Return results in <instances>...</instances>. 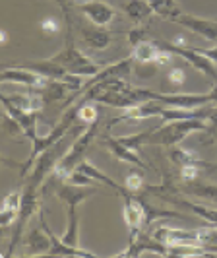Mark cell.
<instances>
[{
  "instance_id": "15",
  "label": "cell",
  "mask_w": 217,
  "mask_h": 258,
  "mask_svg": "<svg viewBox=\"0 0 217 258\" xmlns=\"http://www.w3.org/2000/svg\"><path fill=\"white\" fill-rule=\"evenodd\" d=\"M49 248H51V239H49V235L45 233L43 227L27 233V237H26L27 256H43V254H49Z\"/></svg>"
},
{
  "instance_id": "27",
  "label": "cell",
  "mask_w": 217,
  "mask_h": 258,
  "mask_svg": "<svg viewBox=\"0 0 217 258\" xmlns=\"http://www.w3.org/2000/svg\"><path fill=\"white\" fill-rule=\"evenodd\" d=\"M39 27H41V31L47 35V37H52V35H56V33H60V20L58 18H54V16H47V18H43L41 22H39Z\"/></svg>"
},
{
  "instance_id": "37",
  "label": "cell",
  "mask_w": 217,
  "mask_h": 258,
  "mask_svg": "<svg viewBox=\"0 0 217 258\" xmlns=\"http://www.w3.org/2000/svg\"><path fill=\"white\" fill-rule=\"evenodd\" d=\"M6 41H8V33H6V31H2V45H6Z\"/></svg>"
},
{
  "instance_id": "35",
  "label": "cell",
  "mask_w": 217,
  "mask_h": 258,
  "mask_svg": "<svg viewBox=\"0 0 217 258\" xmlns=\"http://www.w3.org/2000/svg\"><path fill=\"white\" fill-rule=\"evenodd\" d=\"M207 122H209V130L207 132L217 134V105L213 107V111L209 113V116H207Z\"/></svg>"
},
{
  "instance_id": "8",
  "label": "cell",
  "mask_w": 217,
  "mask_h": 258,
  "mask_svg": "<svg viewBox=\"0 0 217 258\" xmlns=\"http://www.w3.org/2000/svg\"><path fill=\"white\" fill-rule=\"evenodd\" d=\"M54 62H58L60 66H64L68 72H76L80 66L91 62L90 58L84 54L82 51H78L74 45V27L68 26V35H66V47L60 52H56L52 56Z\"/></svg>"
},
{
  "instance_id": "30",
  "label": "cell",
  "mask_w": 217,
  "mask_h": 258,
  "mask_svg": "<svg viewBox=\"0 0 217 258\" xmlns=\"http://www.w3.org/2000/svg\"><path fill=\"white\" fill-rule=\"evenodd\" d=\"M66 182H72V184H80V186H91L93 184V179H91L88 173H84V171H80V169H76L68 179H66Z\"/></svg>"
},
{
  "instance_id": "10",
  "label": "cell",
  "mask_w": 217,
  "mask_h": 258,
  "mask_svg": "<svg viewBox=\"0 0 217 258\" xmlns=\"http://www.w3.org/2000/svg\"><path fill=\"white\" fill-rule=\"evenodd\" d=\"M175 24L190 29L192 33L207 39V41H217V22L213 20H205V18H198V16H190V14H179L175 18Z\"/></svg>"
},
{
  "instance_id": "3",
  "label": "cell",
  "mask_w": 217,
  "mask_h": 258,
  "mask_svg": "<svg viewBox=\"0 0 217 258\" xmlns=\"http://www.w3.org/2000/svg\"><path fill=\"white\" fill-rule=\"evenodd\" d=\"M39 196H41V188H35V186H31V184L26 182V186H24V190H22V206H20V212H18V220L14 223L10 246H8V250L2 254V258H10L14 254V248L20 245L27 221L31 220V216L35 214V210L39 208V202H41Z\"/></svg>"
},
{
  "instance_id": "18",
  "label": "cell",
  "mask_w": 217,
  "mask_h": 258,
  "mask_svg": "<svg viewBox=\"0 0 217 258\" xmlns=\"http://www.w3.org/2000/svg\"><path fill=\"white\" fill-rule=\"evenodd\" d=\"M169 159H171L175 165H179V167H184V165H202V167H204V165H207V163L202 161L192 150H184V148H180L179 144L169 148Z\"/></svg>"
},
{
  "instance_id": "9",
  "label": "cell",
  "mask_w": 217,
  "mask_h": 258,
  "mask_svg": "<svg viewBox=\"0 0 217 258\" xmlns=\"http://www.w3.org/2000/svg\"><path fill=\"white\" fill-rule=\"evenodd\" d=\"M80 12L84 14L88 20H90L93 26H109L116 16V10L101 0H88L84 4H80Z\"/></svg>"
},
{
  "instance_id": "19",
  "label": "cell",
  "mask_w": 217,
  "mask_h": 258,
  "mask_svg": "<svg viewBox=\"0 0 217 258\" xmlns=\"http://www.w3.org/2000/svg\"><path fill=\"white\" fill-rule=\"evenodd\" d=\"M70 93H74L72 88L64 82V80H51L45 88H43V97L45 103H52V101H62Z\"/></svg>"
},
{
  "instance_id": "38",
  "label": "cell",
  "mask_w": 217,
  "mask_h": 258,
  "mask_svg": "<svg viewBox=\"0 0 217 258\" xmlns=\"http://www.w3.org/2000/svg\"><path fill=\"white\" fill-rule=\"evenodd\" d=\"M74 2H76L78 6H80V4H84V2H88V0H74Z\"/></svg>"
},
{
  "instance_id": "33",
  "label": "cell",
  "mask_w": 217,
  "mask_h": 258,
  "mask_svg": "<svg viewBox=\"0 0 217 258\" xmlns=\"http://www.w3.org/2000/svg\"><path fill=\"white\" fill-rule=\"evenodd\" d=\"M52 2H56V6L62 8L64 18H66V26H74V22H72V14H70V0H52Z\"/></svg>"
},
{
  "instance_id": "34",
  "label": "cell",
  "mask_w": 217,
  "mask_h": 258,
  "mask_svg": "<svg viewBox=\"0 0 217 258\" xmlns=\"http://www.w3.org/2000/svg\"><path fill=\"white\" fill-rule=\"evenodd\" d=\"M196 51L200 52V54H204L205 58H209L213 64H217V45L211 47V49H196Z\"/></svg>"
},
{
  "instance_id": "16",
  "label": "cell",
  "mask_w": 217,
  "mask_h": 258,
  "mask_svg": "<svg viewBox=\"0 0 217 258\" xmlns=\"http://www.w3.org/2000/svg\"><path fill=\"white\" fill-rule=\"evenodd\" d=\"M78 169H80V171H84V173H88V175H90V177L95 182H101V184H105V186L113 188V190H115V192H118L120 196H122L124 192H128L124 184H118L116 181H113L111 177H107V175H105L103 171H99V169L95 167V165H91L90 161H86V159H84V161H82V163L78 165Z\"/></svg>"
},
{
  "instance_id": "6",
  "label": "cell",
  "mask_w": 217,
  "mask_h": 258,
  "mask_svg": "<svg viewBox=\"0 0 217 258\" xmlns=\"http://www.w3.org/2000/svg\"><path fill=\"white\" fill-rule=\"evenodd\" d=\"M0 101L4 105V111L8 113V115H12L18 122H20V126L24 130V136H26L27 140L31 144H37L41 140V136L37 134V115L39 113H29V111H24V109H20V107H16V105L6 97V93H2V97H0Z\"/></svg>"
},
{
  "instance_id": "14",
  "label": "cell",
  "mask_w": 217,
  "mask_h": 258,
  "mask_svg": "<svg viewBox=\"0 0 217 258\" xmlns=\"http://www.w3.org/2000/svg\"><path fill=\"white\" fill-rule=\"evenodd\" d=\"M20 206H22V192L20 190H12L2 200V206H0V227L2 229H8L12 223H16Z\"/></svg>"
},
{
  "instance_id": "28",
  "label": "cell",
  "mask_w": 217,
  "mask_h": 258,
  "mask_svg": "<svg viewBox=\"0 0 217 258\" xmlns=\"http://www.w3.org/2000/svg\"><path fill=\"white\" fill-rule=\"evenodd\" d=\"M167 80H169V84L171 86H175V88H182L184 86V82H186V72L182 70V68H171L169 70V74H167Z\"/></svg>"
},
{
  "instance_id": "23",
  "label": "cell",
  "mask_w": 217,
  "mask_h": 258,
  "mask_svg": "<svg viewBox=\"0 0 217 258\" xmlns=\"http://www.w3.org/2000/svg\"><path fill=\"white\" fill-rule=\"evenodd\" d=\"M157 52H159V49H157V47L154 45V41H152V43H148V41H141L138 47H134L132 58H134L136 62H140V64H154Z\"/></svg>"
},
{
  "instance_id": "24",
  "label": "cell",
  "mask_w": 217,
  "mask_h": 258,
  "mask_svg": "<svg viewBox=\"0 0 217 258\" xmlns=\"http://www.w3.org/2000/svg\"><path fill=\"white\" fill-rule=\"evenodd\" d=\"M62 239L68 245L80 246L78 245V206H68V227Z\"/></svg>"
},
{
  "instance_id": "26",
  "label": "cell",
  "mask_w": 217,
  "mask_h": 258,
  "mask_svg": "<svg viewBox=\"0 0 217 258\" xmlns=\"http://www.w3.org/2000/svg\"><path fill=\"white\" fill-rule=\"evenodd\" d=\"M124 186H126L128 192L132 194L141 192L146 188V184H143V177L140 175V171H130L126 175V179H124Z\"/></svg>"
},
{
  "instance_id": "25",
  "label": "cell",
  "mask_w": 217,
  "mask_h": 258,
  "mask_svg": "<svg viewBox=\"0 0 217 258\" xmlns=\"http://www.w3.org/2000/svg\"><path fill=\"white\" fill-rule=\"evenodd\" d=\"M78 118H80L86 126H90V124H93L95 120H99V111H97V107L93 105V101H90V103H82L80 113H78Z\"/></svg>"
},
{
  "instance_id": "7",
  "label": "cell",
  "mask_w": 217,
  "mask_h": 258,
  "mask_svg": "<svg viewBox=\"0 0 217 258\" xmlns=\"http://www.w3.org/2000/svg\"><path fill=\"white\" fill-rule=\"evenodd\" d=\"M0 82L2 84H20L26 88H45L51 80L29 70L26 66H14V68H4L0 72Z\"/></svg>"
},
{
  "instance_id": "31",
  "label": "cell",
  "mask_w": 217,
  "mask_h": 258,
  "mask_svg": "<svg viewBox=\"0 0 217 258\" xmlns=\"http://www.w3.org/2000/svg\"><path fill=\"white\" fill-rule=\"evenodd\" d=\"M143 37H146V29L143 27H134V29L128 31V43L132 47H138L141 41H143Z\"/></svg>"
},
{
  "instance_id": "20",
  "label": "cell",
  "mask_w": 217,
  "mask_h": 258,
  "mask_svg": "<svg viewBox=\"0 0 217 258\" xmlns=\"http://www.w3.org/2000/svg\"><path fill=\"white\" fill-rule=\"evenodd\" d=\"M126 16L130 20H134L136 24H141V22H146L154 12V8H152V4L148 2V0H130L128 4H124V8H122Z\"/></svg>"
},
{
  "instance_id": "12",
  "label": "cell",
  "mask_w": 217,
  "mask_h": 258,
  "mask_svg": "<svg viewBox=\"0 0 217 258\" xmlns=\"http://www.w3.org/2000/svg\"><path fill=\"white\" fill-rule=\"evenodd\" d=\"M93 194H95V188L80 186V184H72V182H66V184L56 188V198L64 202L66 206H80Z\"/></svg>"
},
{
  "instance_id": "1",
  "label": "cell",
  "mask_w": 217,
  "mask_h": 258,
  "mask_svg": "<svg viewBox=\"0 0 217 258\" xmlns=\"http://www.w3.org/2000/svg\"><path fill=\"white\" fill-rule=\"evenodd\" d=\"M209 126L204 122V118H188V120H173L165 122L159 128L150 130L146 146H177L184 138H188L194 132H207Z\"/></svg>"
},
{
  "instance_id": "4",
  "label": "cell",
  "mask_w": 217,
  "mask_h": 258,
  "mask_svg": "<svg viewBox=\"0 0 217 258\" xmlns=\"http://www.w3.org/2000/svg\"><path fill=\"white\" fill-rule=\"evenodd\" d=\"M155 47H159V49H165V51L173 52L175 56H182L188 64L194 68V70H198V72H202L205 76H209L213 80V84L217 86V70H215V64L209 60V58H205L204 54H200V52L196 51V49H190L188 45L186 47H182V45H173L171 41H154Z\"/></svg>"
},
{
  "instance_id": "29",
  "label": "cell",
  "mask_w": 217,
  "mask_h": 258,
  "mask_svg": "<svg viewBox=\"0 0 217 258\" xmlns=\"http://www.w3.org/2000/svg\"><path fill=\"white\" fill-rule=\"evenodd\" d=\"M200 173H202V165H184L180 167V179L184 182L198 181Z\"/></svg>"
},
{
  "instance_id": "17",
  "label": "cell",
  "mask_w": 217,
  "mask_h": 258,
  "mask_svg": "<svg viewBox=\"0 0 217 258\" xmlns=\"http://www.w3.org/2000/svg\"><path fill=\"white\" fill-rule=\"evenodd\" d=\"M26 68L29 70H33V72H37L41 76L49 78V80H64L66 74H68V70L60 66L58 62H54L52 58L49 60H43V62H31V64H24Z\"/></svg>"
},
{
  "instance_id": "13",
  "label": "cell",
  "mask_w": 217,
  "mask_h": 258,
  "mask_svg": "<svg viewBox=\"0 0 217 258\" xmlns=\"http://www.w3.org/2000/svg\"><path fill=\"white\" fill-rule=\"evenodd\" d=\"M80 33H82L84 43H86L88 47H91V49H95V51H105V49L113 43V35H111L107 29H103L101 26L93 27V24H91V26L80 24Z\"/></svg>"
},
{
  "instance_id": "36",
  "label": "cell",
  "mask_w": 217,
  "mask_h": 258,
  "mask_svg": "<svg viewBox=\"0 0 217 258\" xmlns=\"http://www.w3.org/2000/svg\"><path fill=\"white\" fill-rule=\"evenodd\" d=\"M171 43H173V45H182V47H186V43H188V41H186L184 35H177L175 39H171Z\"/></svg>"
},
{
  "instance_id": "5",
  "label": "cell",
  "mask_w": 217,
  "mask_h": 258,
  "mask_svg": "<svg viewBox=\"0 0 217 258\" xmlns=\"http://www.w3.org/2000/svg\"><path fill=\"white\" fill-rule=\"evenodd\" d=\"M45 214H47V210L45 206H39V221H41V227L45 229V233L49 235V239H51V248H49V254L47 256H74V258H91V256H97V254H93L90 250H82L80 246H72L68 245V243H64V239H58V235L52 231L51 225L47 223V218H45Z\"/></svg>"
},
{
  "instance_id": "11",
  "label": "cell",
  "mask_w": 217,
  "mask_h": 258,
  "mask_svg": "<svg viewBox=\"0 0 217 258\" xmlns=\"http://www.w3.org/2000/svg\"><path fill=\"white\" fill-rule=\"evenodd\" d=\"M103 144L107 146V150L115 155L118 161H124V163L136 165V167L148 169V165L141 161V157L138 155V152L132 150V148H128L126 144H122L120 138H113V136H109V132H107V134L103 136Z\"/></svg>"
},
{
  "instance_id": "22",
  "label": "cell",
  "mask_w": 217,
  "mask_h": 258,
  "mask_svg": "<svg viewBox=\"0 0 217 258\" xmlns=\"http://www.w3.org/2000/svg\"><path fill=\"white\" fill-rule=\"evenodd\" d=\"M148 2L152 4V8H154V12L157 16H161L165 20H171V22H175V18L179 14H182V10L177 4V0H148Z\"/></svg>"
},
{
  "instance_id": "2",
  "label": "cell",
  "mask_w": 217,
  "mask_h": 258,
  "mask_svg": "<svg viewBox=\"0 0 217 258\" xmlns=\"http://www.w3.org/2000/svg\"><path fill=\"white\" fill-rule=\"evenodd\" d=\"M99 124H101L99 120H95L93 124H90L88 128L82 132V136H78L76 142L64 152V155L58 159L56 167H54V171H52V177H54V179L66 182V179L76 171L78 165L84 161V155H86V152H88L90 144L93 142V138L97 136Z\"/></svg>"
},
{
  "instance_id": "32",
  "label": "cell",
  "mask_w": 217,
  "mask_h": 258,
  "mask_svg": "<svg viewBox=\"0 0 217 258\" xmlns=\"http://www.w3.org/2000/svg\"><path fill=\"white\" fill-rule=\"evenodd\" d=\"M157 49H159V47H157ZM173 58H175L173 52L165 51V49H159V52H157V56H155V60H154V64L155 66H167V64H171Z\"/></svg>"
},
{
  "instance_id": "21",
  "label": "cell",
  "mask_w": 217,
  "mask_h": 258,
  "mask_svg": "<svg viewBox=\"0 0 217 258\" xmlns=\"http://www.w3.org/2000/svg\"><path fill=\"white\" fill-rule=\"evenodd\" d=\"M182 190L196 198H204L209 202H217V184H205V182L190 181L182 186Z\"/></svg>"
}]
</instances>
